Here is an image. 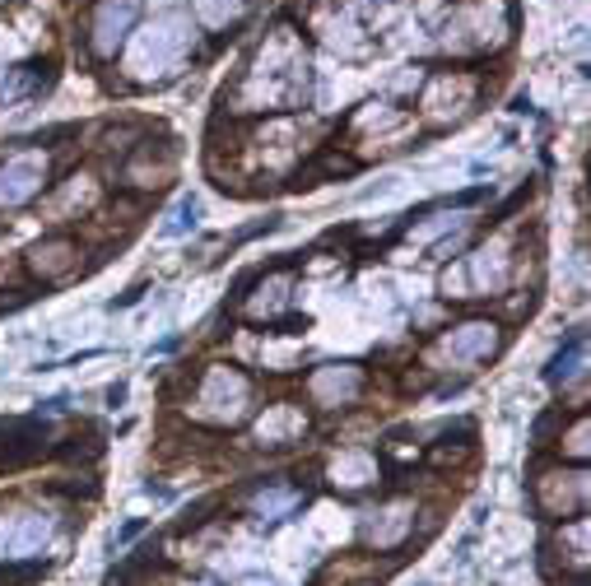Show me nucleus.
I'll return each mask as SVG.
<instances>
[{"mask_svg": "<svg viewBox=\"0 0 591 586\" xmlns=\"http://www.w3.org/2000/svg\"><path fill=\"white\" fill-rule=\"evenodd\" d=\"M70 252H75V247H70V238H42V242H37L33 247V252H28V266H42V261H47V266H66V261H70Z\"/></svg>", "mask_w": 591, "mask_h": 586, "instance_id": "f257e3e1", "label": "nucleus"}, {"mask_svg": "<svg viewBox=\"0 0 591 586\" xmlns=\"http://www.w3.org/2000/svg\"><path fill=\"white\" fill-rule=\"evenodd\" d=\"M578 358H582V335H573V340H568V354H558L554 363H549L545 377L554 382V387H558V382H568V377L578 373Z\"/></svg>", "mask_w": 591, "mask_h": 586, "instance_id": "f03ea898", "label": "nucleus"}, {"mask_svg": "<svg viewBox=\"0 0 591 586\" xmlns=\"http://www.w3.org/2000/svg\"><path fill=\"white\" fill-rule=\"evenodd\" d=\"M98 452H103V443H93V438H84V443H79V438H70V447H61V456H66V461H93Z\"/></svg>", "mask_w": 591, "mask_h": 586, "instance_id": "7ed1b4c3", "label": "nucleus"}, {"mask_svg": "<svg viewBox=\"0 0 591 586\" xmlns=\"http://www.w3.org/2000/svg\"><path fill=\"white\" fill-rule=\"evenodd\" d=\"M210 508H214V498H205V503H196V508H191L187 517L177 521V531H196V526H201V521H205V512H210Z\"/></svg>", "mask_w": 591, "mask_h": 586, "instance_id": "20e7f679", "label": "nucleus"}, {"mask_svg": "<svg viewBox=\"0 0 591 586\" xmlns=\"http://www.w3.org/2000/svg\"><path fill=\"white\" fill-rule=\"evenodd\" d=\"M196 214H201V205H196V200H182V210H177V223H172V228H168V233H182V228H191V223H196Z\"/></svg>", "mask_w": 591, "mask_h": 586, "instance_id": "39448f33", "label": "nucleus"}, {"mask_svg": "<svg viewBox=\"0 0 591 586\" xmlns=\"http://www.w3.org/2000/svg\"><path fill=\"white\" fill-rule=\"evenodd\" d=\"M140 531H145V521H126V526H122V544H126V540H135Z\"/></svg>", "mask_w": 591, "mask_h": 586, "instance_id": "423d86ee", "label": "nucleus"}]
</instances>
